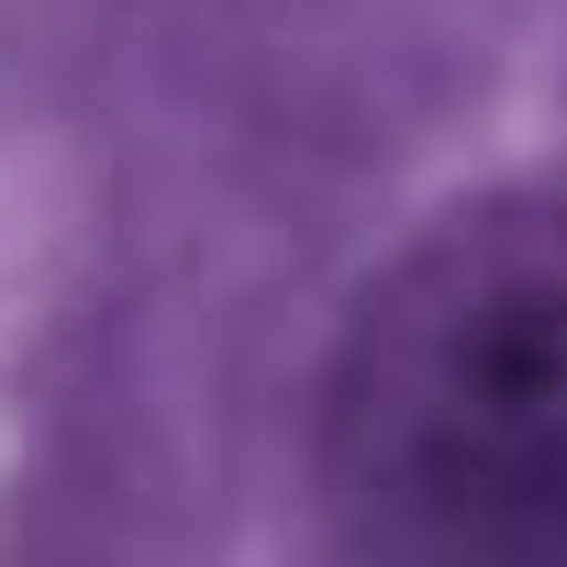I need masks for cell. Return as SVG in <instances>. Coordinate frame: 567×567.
<instances>
[{
    "label": "cell",
    "instance_id": "cell-1",
    "mask_svg": "<svg viewBox=\"0 0 567 567\" xmlns=\"http://www.w3.org/2000/svg\"><path fill=\"white\" fill-rule=\"evenodd\" d=\"M346 445L434 512H567V200H501L379 290Z\"/></svg>",
    "mask_w": 567,
    "mask_h": 567
}]
</instances>
